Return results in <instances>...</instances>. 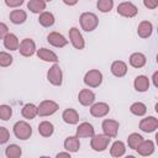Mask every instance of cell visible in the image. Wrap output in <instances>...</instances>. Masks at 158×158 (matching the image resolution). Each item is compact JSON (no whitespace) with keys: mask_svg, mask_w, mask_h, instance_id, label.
I'll return each mask as SVG.
<instances>
[{"mask_svg":"<svg viewBox=\"0 0 158 158\" xmlns=\"http://www.w3.org/2000/svg\"><path fill=\"white\" fill-rule=\"evenodd\" d=\"M79 21H80L81 28H83L84 31H86V32L94 31V30L98 27V25H99V19H98V16H96L95 14H93V12H83V14L80 15Z\"/></svg>","mask_w":158,"mask_h":158,"instance_id":"obj_1","label":"cell"},{"mask_svg":"<svg viewBox=\"0 0 158 158\" xmlns=\"http://www.w3.org/2000/svg\"><path fill=\"white\" fill-rule=\"evenodd\" d=\"M14 135L19 139H28L32 135V127L26 121H17L14 125Z\"/></svg>","mask_w":158,"mask_h":158,"instance_id":"obj_2","label":"cell"},{"mask_svg":"<svg viewBox=\"0 0 158 158\" xmlns=\"http://www.w3.org/2000/svg\"><path fill=\"white\" fill-rule=\"evenodd\" d=\"M102 83V74L98 69H91L84 75V84L89 88H98Z\"/></svg>","mask_w":158,"mask_h":158,"instance_id":"obj_3","label":"cell"},{"mask_svg":"<svg viewBox=\"0 0 158 158\" xmlns=\"http://www.w3.org/2000/svg\"><path fill=\"white\" fill-rule=\"evenodd\" d=\"M110 139L111 138L109 136H106L105 133L104 135H94L91 137V141H90V147L95 152H102L107 148Z\"/></svg>","mask_w":158,"mask_h":158,"instance_id":"obj_4","label":"cell"},{"mask_svg":"<svg viewBox=\"0 0 158 158\" xmlns=\"http://www.w3.org/2000/svg\"><path fill=\"white\" fill-rule=\"evenodd\" d=\"M59 109L58 104L53 100H43L38 106H37V115L40 116H49L53 115L57 110Z\"/></svg>","mask_w":158,"mask_h":158,"instance_id":"obj_5","label":"cell"},{"mask_svg":"<svg viewBox=\"0 0 158 158\" xmlns=\"http://www.w3.org/2000/svg\"><path fill=\"white\" fill-rule=\"evenodd\" d=\"M47 79H48V81H49L52 85H54V86L62 85V81H63V73H62L60 67H59L57 63H54V64L49 68V70H48V73H47Z\"/></svg>","mask_w":158,"mask_h":158,"instance_id":"obj_6","label":"cell"},{"mask_svg":"<svg viewBox=\"0 0 158 158\" xmlns=\"http://www.w3.org/2000/svg\"><path fill=\"white\" fill-rule=\"evenodd\" d=\"M137 12H138L137 6L133 5V4L130 2V1L121 2V4H118V6H117V14H118L120 16H123V17H128V19L135 17V16L137 15Z\"/></svg>","mask_w":158,"mask_h":158,"instance_id":"obj_7","label":"cell"},{"mask_svg":"<svg viewBox=\"0 0 158 158\" xmlns=\"http://www.w3.org/2000/svg\"><path fill=\"white\" fill-rule=\"evenodd\" d=\"M118 127H120V123L115 120H110V118H106L102 121V125H101V128L104 131V133L106 136H109L110 138H115L117 136V132H118Z\"/></svg>","mask_w":158,"mask_h":158,"instance_id":"obj_8","label":"cell"},{"mask_svg":"<svg viewBox=\"0 0 158 158\" xmlns=\"http://www.w3.org/2000/svg\"><path fill=\"white\" fill-rule=\"evenodd\" d=\"M20 54L23 57H31L36 52V44L31 38H23L19 44Z\"/></svg>","mask_w":158,"mask_h":158,"instance_id":"obj_9","label":"cell"},{"mask_svg":"<svg viewBox=\"0 0 158 158\" xmlns=\"http://www.w3.org/2000/svg\"><path fill=\"white\" fill-rule=\"evenodd\" d=\"M69 40L75 49H83L85 47V42L83 38V35L77 27H72L69 30Z\"/></svg>","mask_w":158,"mask_h":158,"instance_id":"obj_10","label":"cell"},{"mask_svg":"<svg viewBox=\"0 0 158 158\" xmlns=\"http://www.w3.org/2000/svg\"><path fill=\"white\" fill-rule=\"evenodd\" d=\"M157 128H158V120L154 116H148L139 121V130L146 133L154 132Z\"/></svg>","mask_w":158,"mask_h":158,"instance_id":"obj_11","label":"cell"},{"mask_svg":"<svg viewBox=\"0 0 158 158\" xmlns=\"http://www.w3.org/2000/svg\"><path fill=\"white\" fill-rule=\"evenodd\" d=\"M47 42L57 48H62L64 46L68 44V40H65V37L63 35H60L59 32H51L47 36Z\"/></svg>","mask_w":158,"mask_h":158,"instance_id":"obj_12","label":"cell"},{"mask_svg":"<svg viewBox=\"0 0 158 158\" xmlns=\"http://www.w3.org/2000/svg\"><path fill=\"white\" fill-rule=\"evenodd\" d=\"M109 111H110V106L106 102L91 104V107H90V114L94 117H104L109 114Z\"/></svg>","mask_w":158,"mask_h":158,"instance_id":"obj_13","label":"cell"},{"mask_svg":"<svg viewBox=\"0 0 158 158\" xmlns=\"http://www.w3.org/2000/svg\"><path fill=\"white\" fill-rule=\"evenodd\" d=\"M78 101L83 106H89L95 101V94L90 89H81L78 94Z\"/></svg>","mask_w":158,"mask_h":158,"instance_id":"obj_14","label":"cell"},{"mask_svg":"<svg viewBox=\"0 0 158 158\" xmlns=\"http://www.w3.org/2000/svg\"><path fill=\"white\" fill-rule=\"evenodd\" d=\"M137 153L143 156V157H147V156H151L153 152H154V143L153 141L151 139H143L136 148Z\"/></svg>","mask_w":158,"mask_h":158,"instance_id":"obj_15","label":"cell"},{"mask_svg":"<svg viewBox=\"0 0 158 158\" xmlns=\"http://www.w3.org/2000/svg\"><path fill=\"white\" fill-rule=\"evenodd\" d=\"M94 136V127L89 122H83L77 128V137L78 138H90Z\"/></svg>","mask_w":158,"mask_h":158,"instance_id":"obj_16","label":"cell"},{"mask_svg":"<svg viewBox=\"0 0 158 158\" xmlns=\"http://www.w3.org/2000/svg\"><path fill=\"white\" fill-rule=\"evenodd\" d=\"M37 57H38L40 59L44 60V62H52V63H57V62H58L57 54H56L53 51H51V49H48V48H44V47L37 49Z\"/></svg>","mask_w":158,"mask_h":158,"instance_id":"obj_17","label":"cell"},{"mask_svg":"<svg viewBox=\"0 0 158 158\" xmlns=\"http://www.w3.org/2000/svg\"><path fill=\"white\" fill-rule=\"evenodd\" d=\"M153 32V25L149 21H141L137 27V35L141 38H148Z\"/></svg>","mask_w":158,"mask_h":158,"instance_id":"obj_18","label":"cell"},{"mask_svg":"<svg viewBox=\"0 0 158 158\" xmlns=\"http://www.w3.org/2000/svg\"><path fill=\"white\" fill-rule=\"evenodd\" d=\"M111 73L117 77V78H122L126 75L127 73V64L122 60H115L111 64Z\"/></svg>","mask_w":158,"mask_h":158,"instance_id":"obj_19","label":"cell"},{"mask_svg":"<svg viewBox=\"0 0 158 158\" xmlns=\"http://www.w3.org/2000/svg\"><path fill=\"white\" fill-rule=\"evenodd\" d=\"M19 44H20V42H19V38H17L16 35L9 32L4 37V46H5L6 49H9V51H17L19 49Z\"/></svg>","mask_w":158,"mask_h":158,"instance_id":"obj_20","label":"cell"},{"mask_svg":"<svg viewBox=\"0 0 158 158\" xmlns=\"http://www.w3.org/2000/svg\"><path fill=\"white\" fill-rule=\"evenodd\" d=\"M62 118L68 125H75L79 121V114L74 109H65L62 114Z\"/></svg>","mask_w":158,"mask_h":158,"instance_id":"obj_21","label":"cell"},{"mask_svg":"<svg viewBox=\"0 0 158 158\" xmlns=\"http://www.w3.org/2000/svg\"><path fill=\"white\" fill-rule=\"evenodd\" d=\"M133 86L139 93L147 91L148 88H149V79H148V77H146V75H138V77H136L135 81H133Z\"/></svg>","mask_w":158,"mask_h":158,"instance_id":"obj_22","label":"cell"},{"mask_svg":"<svg viewBox=\"0 0 158 158\" xmlns=\"http://www.w3.org/2000/svg\"><path fill=\"white\" fill-rule=\"evenodd\" d=\"M10 21L15 25H21L26 21L27 19V14L25 10H21V9H17V10H12L10 12Z\"/></svg>","mask_w":158,"mask_h":158,"instance_id":"obj_23","label":"cell"},{"mask_svg":"<svg viewBox=\"0 0 158 158\" xmlns=\"http://www.w3.org/2000/svg\"><path fill=\"white\" fill-rule=\"evenodd\" d=\"M146 56L141 52H135L130 56V64L133 68H142L146 64Z\"/></svg>","mask_w":158,"mask_h":158,"instance_id":"obj_24","label":"cell"},{"mask_svg":"<svg viewBox=\"0 0 158 158\" xmlns=\"http://www.w3.org/2000/svg\"><path fill=\"white\" fill-rule=\"evenodd\" d=\"M64 148L68 151V152H78L79 148H80V142H79V138L77 136H69L65 138L64 141Z\"/></svg>","mask_w":158,"mask_h":158,"instance_id":"obj_25","label":"cell"},{"mask_svg":"<svg viewBox=\"0 0 158 158\" xmlns=\"http://www.w3.org/2000/svg\"><path fill=\"white\" fill-rule=\"evenodd\" d=\"M53 131H54V126L52 122L49 121H42L40 125H38V132L42 137H49L53 135Z\"/></svg>","mask_w":158,"mask_h":158,"instance_id":"obj_26","label":"cell"},{"mask_svg":"<svg viewBox=\"0 0 158 158\" xmlns=\"http://www.w3.org/2000/svg\"><path fill=\"white\" fill-rule=\"evenodd\" d=\"M27 9L33 14H40L46 10V2L43 0H30L27 4Z\"/></svg>","mask_w":158,"mask_h":158,"instance_id":"obj_27","label":"cell"},{"mask_svg":"<svg viewBox=\"0 0 158 158\" xmlns=\"http://www.w3.org/2000/svg\"><path fill=\"white\" fill-rule=\"evenodd\" d=\"M54 21H56V20H54L53 14H52V12H48V11L41 12L40 17H38V22H40V25H42L43 27H51V26H53Z\"/></svg>","mask_w":158,"mask_h":158,"instance_id":"obj_28","label":"cell"},{"mask_svg":"<svg viewBox=\"0 0 158 158\" xmlns=\"http://www.w3.org/2000/svg\"><path fill=\"white\" fill-rule=\"evenodd\" d=\"M22 116L27 120H32L37 116V106L35 104H26L23 107H22V111H21Z\"/></svg>","mask_w":158,"mask_h":158,"instance_id":"obj_29","label":"cell"},{"mask_svg":"<svg viewBox=\"0 0 158 158\" xmlns=\"http://www.w3.org/2000/svg\"><path fill=\"white\" fill-rule=\"evenodd\" d=\"M125 152H126V147H125V143L121 141L114 142L110 148V154L112 157H121L125 154Z\"/></svg>","mask_w":158,"mask_h":158,"instance_id":"obj_30","label":"cell"},{"mask_svg":"<svg viewBox=\"0 0 158 158\" xmlns=\"http://www.w3.org/2000/svg\"><path fill=\"white\" fill-rule=\"evenodd\" d=\"M130 111H131V114H133L136 116H143L147 112V106L143 102L137 101V102H133L130 106Z\"/></svg>","mask_w":158,"mask_h":158,"instance_id":"obj_31","label":"cell"},{"mask_svg":"<svg viewBox=\"0 0 158 158\" xmlns=\"http://www.w3.org/2000/svg\"><path fill=\"white\" fill-rule=\"evenodd\" d=\"M22 151L17 144H9L5 149V156L7 158H19L21 157Z\"/></svg>","mask_w":158,"mask_h":158,"instance_id":"obj_32","label":"cell"},{"mask_svg":"<svg viewBox=\"0 0 158 158\" xmlns=\"http://www.w3.org/2000/svg\"><path fill=\"white\" fill-rule=\"evenodd\" d=\"M143 141V137L138 133H131L128 137H127V144L131 149H136L137 146Z\"/></svg>","mask_w":158,"mask_h":158,"instance_id":"obj_33","label":"cell"},{"mask_svg":"<svg viewBox=\"0 0 158 158\" xmlns=\"http://www.w3.org/2000/svg\"><path fill=\"white\" fill-rule=\"evenodd\" d=\"M96 6L101 12H110L114 6V0H98Z\"/></svg>","mask_w":158,"mask_h":158,"instance_id":"obj_34","label":"cell"},{"mask_svg":"<svg viewBox=\"0 0 158 158\" xmlns=\"http://www.w3.org/2000/svg\"><path fill=\"white\" fill-rule=\"evenodd\" d=\"M12 116V107L10 105H0V118L2 121L10 120Z\"/></svg>","mask_w":158,"mask_h":158,"instance_id":"obj_35","label":"cell"},{"mask_svg":"<svg viewBox=\"0 0 158 158\" xmlns=\"http://www.w3.org/2000/svg\"><path fill=\"white\" fill-rule=\"evenodd\" d=\"M12 56L7 52H0V67H9L12 63Z\"/></svg>","mask_w":158,"mask_h":158,"instance_id":"obj_36","label":"cell"},{"mask_svg":"<svg viewBox=\"0 0 158 158\" xmlns=\"http://www.w3.org/2000/svg\"><path fill=\"white\" fill-rule=\"evenodd\" d=\"M9 138H10V132H9V130H7L6 127L0 126V144L6 143V142L9 141Z\"/></svg>","mask_w":158,"mask_h":158,"instance_id":"obj_37","label":"cell"},{"mask_svg":"<svg viewBox=\"0 0 158 158\" xmlns=\"http://www.w3.org/2000/svg\"><path fill=\"white\" fill-rule=\"evenodd\" d=\"M23 1L25 0H5V4L9 7H19L23 4Z\"/></svg>","mask_w":158,"mask_h":158,"instance_id":"obj_38","label":"cell"},{"mask_svg":"<svg viewBox=\"0 0 158 158\" xmlns=\"http://www.w3.org/2000/svg\"><path fill=\"white\" fill-rule=\"evenodd\" d=\"M143 5L147 7V9H156L158 6V0H143Z\"/></svg>","mask_w":158,"mask_h":158,"instance_id":"obj_39","label":"cell"},{"mask_svg":"<svg viewBox=\"0 0 158 158\" xmlns=\"http://www.w3.org/2000/svg\"><path fill=\"white\" fill-rule=\"evenodd\" d=\"M7 33H9V27L4 22H0V40H4V37Z\"/></svg>","mask_w":158,"mask_h":158,"instance_id":"obj_40","label":"cell"},{"mask_svg":"<svg viewBox=\"0 0 158 158\" xmlns=\"http://www.w3.org/2000/svg\"><path fill=\"white\" fill-rule=\"evenodd\" d=\"M63 2L65 5H68V6H73V5H75L78 2V0H63Z\"/></svg>","mask_w":158,"mask_h":158,"instance_id":"obj_41","label":"cell"},{"mask_svg":"<svg viewBox=\"0 0 158 158\" xmlns=\"http://www.w3.org/2000/svg\"><path fill=\"white\" fill-rule=\"evenodd\" d=\"M57 158H59V157H67V158H70V152H62V153H58L57 156H56Z\"/></svg>","mask_w":158,"mask_h":158,"instance_id":"obj_42","label":"cell"},{"mask_svg":"<svg viewBox=\"0 0 158 158\" xmlns=\"http://www.w3.org/2000/svg\"><path fill=\"white\" fill-rule=\"evenodd\" d=\"M157 78H158V72H154V74H153V84H154V86L157 88L158 86V83H157Z\"/></svg>","mask_w":158,"mask_h":158,"instance_id":"obj_43","label":"cell"},{"mask_svg":"<svg viewBox=\"0 0 158 158\" xmlns=\"http://www.w3.org/2000/svg\"><path fill=\"white\" fill-rule=\"evenodd\" d=\"M44 2H48V1H52V0H43Z\"/></svg>","mask_w":158,"mask_h":158,"instance_id":"obj_44","label":"cell"}]
</instances>
